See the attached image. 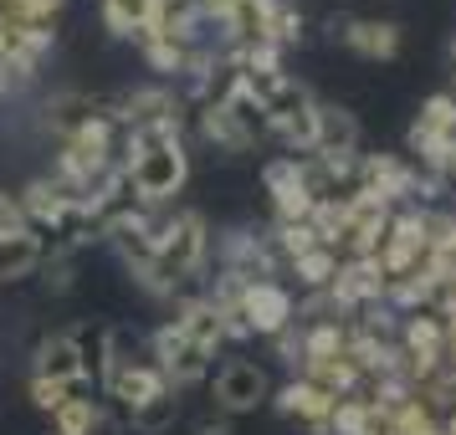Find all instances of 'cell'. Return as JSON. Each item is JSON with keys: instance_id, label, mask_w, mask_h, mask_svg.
<instances>
[{"instance_id": "obj_35", "label": "cell", "mask_w": 456, "mask_h": 435, "mask_svg": "<svg viewBox=\"0 0 456 435\" xmlns=\"http://www.w3.org/2000/svg\"><path fill=\"white\" fill-rule=\"evenodd\" d=\"M446 185H456V149H452V165H446Z\"/></svg>"}, {"instance_id": "obj_25", "label": "cell", "mask_w": 456, "mask_h": 435, "mask_svg": "<svg viewBox=\"0 0 456 435\" xmlns=\"http://www.w3.org/2000/svg\"><path fill=\"white\" fill-rule=\"evenodd\" d=\"M338 262H344L338 251L313 246V251H303V256H297V262H292L288 271L297 277V287H303V292H329V282L338 277Z\"/></svg>"}, {"instance_id": "obj_9", "label": "cell", "mask_w": 456, "mask_h": 435, "mask_svg": "<svg viewBox=\"0 0 456 435\" xmlns=\"http://www.w3.org/2000/svg\"><path fill=\"white\" fill-rule=\"evenodd\" d=\"M241 318H247L251 338H277L297 323V297L282 282H251L241 297Z\"/></svg>"}, {"instance_id": "obj_17", "label": "cell", "mask_w": 456, "mask_h": 435, "mask_svg": "<svg viewBox=\"0 0 456 435\" xmlns=\"http://www.w3.org/2000/svg\"><path fill=\"white\" fill-rule=\"evenodd\" d=\"M46 256V241L37 230H11V236H0V282H21L31 271L42 267Z\"/></svg>"}, {"instance_id": "obj_20", "label": "cell", "mask_w": 456, "mask_h": 435, "mask_svg": "<svg viewBox=\"0 0 456 435\" xmlns=\"http://www.w3.org/2000/svg\"><path fill=\"white\" fill-rule=\"evenodd\" d=\"M303 379H313L318 390H329L333 399H349V394H359V369L349 364V353H333V358H313V364H303Z\"/></svg>"}, {"instance_id": "obj_28", "label": "cell", "mask_w": 456, "mask_h": 435, "mask_svg": "<svg viewBox=\"0 0 456 435\" xmlns=\"http://www.w3.org/2000/svg\"><path fill=\"white\" fill-rule=\"evenodd\" d=\"M37 271H42V287L46 292H67V287H72V271H77V251H46Z\"/></svg>"}, {"instance_id": "obj_5", "label": "cell", "mask_w": 456, "mask_h": 435, "mask_svg": "<svg viewBox=\"0 0 456 435\" xmlns=\"http://www.w3.org/2000/svg\"><path fill=\"white\" fill-rule=\"evenodd\" d=\"M359 189L379 195L385 205H420V169L405 154H359Z\"/></svg>"}, {"instance_id": "obj_31", "label": "cell", "mask_w": 456, "mask_h": 435, "mask_svg": "<svg viewBox=\"0 0 456 435\" xmlns=\"http://www.w3.org/2000/svg\"><path fill=\"white\" fill-rule=\"evenodd\" d=\"M272 349H277V358H282V364L303 369V328H297V323H292L288 333H277V338H272Z\"/></svg>"}, {"instance_id": "obj_19", "label": "cell", "mask_w": 456, "mask_h": 435, "mask_svg": "<svg viewBox=\"0 0 456 435\" xmlns=\"http://www.w3.org/2000/svg\"><path fill=\"white\" fill-rule=\"evenodd\" d=\"M200 133H206V144H216L221 154H247V149H256V139L231 118L226 103H200Z\"/></svg>"}, {"instance_id": "obj_29", "label": "cell", "mask_w": 456, "mask_h": 435, "mask_svg": "<svg viewBox=\"0 0 456 435\" xmlns=\"http://www.w3.org/2000/svg\"><path fill=\"white\" fill-rule=\"evenodd\" d=\"M364 415H370V399H359V394L338 399V405H333V415H329V435H359Z\"/></svg>"}, {"instance_id": "obj_30", "label": "cell", "mask_w": 456, "mask_h": 435, "mask_svg": "<svg viewBox=\"0 0 456 435\" xmlns=\"http://www.w3.org/2000/svg\"><path fill=\"white\" fill-rule=\"evenodd\" d=\"M72 390H77V384H52V379H31V405H37V410H62L67 399H72Z\"/></svg>"}, {"instance_id": "obj_2", "label": "cell", "mask_w": 456, "mask_h": 435, "mask_svg": "<svg viewBox=\"0 0 456 435\" xmlns=\"http://www.w3.org/2000/svg\"><path fill=\"white\" fill-rule=\"evenodd\" d=\"M185 98L175 87H134L124 98H113V124L118 133H180L185 139Z\"/></svg>"}, {"instance_id": "obj_12", "label": "cell", "mask_w": 456, "mask_h": 435, "mask_svg": "<svg viewBox=\"0 0 456 435\" xmlns=\"http://www.w3.org/2000/svg\"><path fill=\"white\" fill-rule=\"evenodd\" d=\"M272 405H277V415H288V420H297V425H308L313 435H329V415H333V399L329 390H318L313 379H288L282 390L272 394Z\"/></svg>"}, {"instance_id": "obj_11", "label": "cell", "mask_w": 456, "mask_h": 435, "mask_svg": "<svg viewBox=\"0 0 456 435\" xmlns=\"http://www.w3.org/2000/svg\"><path fill=\"white\" fill-rule=\"evenodd\" d=\"M113 118V98H93V93H57L46 103V128L57 139H77L87 128H98Z\"/></svg>"}, {"instance_id": "obj_16", "label": "cell", "mask_w": 456, "mask_h": 435, "mask_svg": "<svg viewBox=\"0 0 456 435\" xmlns=\"http://www.w3.org/2000/svg\"><path fill=\"white\" fill-rule=\"evenodd\" d=\"M400 42H405V31L395 21H359L354 16L338 46H349L354 57H364V62H395L400 57Z\"/></svg>"}, {"instance_id": "obj_8", "label": "cell", "mask_w": 456, "mask_h": 435, "mask_svg": "<svg viewBox=\"0 0 456 435\" xmlns=\"http://www.w3.org/2000/svg\"><path fill=\"white\" fill-rule=\"evenodd\" d=\"M329 297L338 302L344 318L374 308V302H385V271H379V262H374V256H344V262H338V277L329 282Z\"/></svg>"}, {"instance_id": "obj_21", "label": "cell", "mask_w": 456, "mask_h": 435, "mask_svg": "<svg viewBox=\"0 0 456 435\" xmlns=\"http://www.w3.org/2000/svg\"><path fill=\"white\" fill-rule=\"evenodd\" d=\"M411 133L436 139V144H456V98L452 93H431V98L420 103V113H415Z\"/></svg>"}, {"instance_id": "obj_10", "label": "cell", "mask_w": 456, "mask_h": 435, "mask_svg": "<svg viewBox=\"0 0 456 435\" xmlns=\"http://www.w3.org/2000/svg\"><path fill=\"white\" fill-rule=\"evenodd\" d=\"M262 189L272 195V226H297V221L313 215V195L303 189V180H297V159H292V154L267 159Z\"/></svg>"}, {"instance_id": "obj_15", "label": "cell", "mask_w": 456, "mask_h": 435, "mask_svg": "<svg viewBox=\"0 0 456 435\" xmlns=\"http://www.w3.org/2000/svg\"><path fill=\"white\" fill-rule=\"evenodd\" d=\"M31 379H52V384H83V358H77V338L67 333H46L37 353H31Z\"/></svg>"}, {"instance_id": "obj_18", "label": "cell", "mask_w": 456, "mask_h": 435, "mask_svg": "<svg viewBox=\"0 0 456 435\" xmlns=\"http://www.w3.org/2000/svg\"><path fill=\"white\" fill-rule=\"evenodd\" d=\"M103 21H108L113 36L139 42L144 31L159 26V0H103Z\"/></svg>"}, {"instance_id": "obj_4", "label": "cell", "mask_w": 456, "mask_h": 435, "mask_svg": "<svg viewBox=\"0 0 456 435\" xmlns=\"http://www.w3.org/2000/svg\"><path fill=\"white\" fill-rule=\"evenodd\" d=\"M210 358H216V353L200 349V343H190L175 323H159V328L149 333V364L165 374V384L175 394L190 390V384H200L210 374Z\"/></svg>"}, {"instance_id": "obj_26", "label": "cell", "mask_w": 456, "mask_h": 435, "mask_svg": "<svg viewBox=\"0 0 456 435\" xmlns=\"http://www.w3.org/2000/svg\"><path fill=\"white\" fill-rule=\"evenodd\" d=\"M267 42L277 52H288V46L303 42V11L288 5V0H272V16H267Z\"/></svg>"}, {"instance_id": "obj_24", "label": "cell", "mask_w": 456, "mask_h": 435, "mask_svg": "<svg viewBox=\"0 0 456 435\" xmlns=\"http://www.w3.org/2000/svg\"><path fill=\"white\" fill-rule=\"evenodd\" d=\"M98 425H103V399L72 394L62 410H52V435H98Z\"/></svg>"}, {"instance_id": "obj_34", "label": "cell", "mask_w": 456, "mask_h": 435, "mask_svg": "<svg viewBox=\"0 0 456 435\" xmlns=\"http://www.w3.org/2000/svg\"><path fill=\"white\" fill-rule=\"evenodd\" d=\"M195 435H231V415H221V420H200V425H195Z\"/></svg>"}, {"instance_id": "obj_22", "label": "cell", "mask_w": 456, "mask_h": 435, "mask_svg": "<svg viewBox=\"0 0 456 435\" xmlns=\"http://www.w3.org/2000/svg\"><path fill=\"white\" fill-rule=\"evenodd\" d=\"M175 420H180V399H175V390H159L154 399H144V405H134L124 420V431L134 435H165L175 431Z\"/></svg>"}, {"instance_id": "obj_27", "label": "cell", "mask_w": 456, "mask_h": 435, "mask_svg": "<svg viewBox=\"0 0 456 435\" xmlns=\"http://www.w3.org/2000/svg\"><path fill=\"white\" fill-rule=\"evenodd\" d=\"M415 399L426 405V410L436 415V420H446V415H456V374L452 369H436L420 390H415Z\"/></svg>"}, {"instance_id": "obj_36", "label": "cell", "mask_w": 456, "mask_h": 435, "mask_svg": "<svg viewBox=\"0 0 456 435\" xmlns=\"http://www.w3.org/2000/svg\"><path fill=\"white\" fill-rule=\"evenodd\" d=\"M446 67L456 72V36H452V46H446Z\"/></svg>"}, {"instance_id": "obj_32", "label": "cell", "mask_w": 456, "mask_h": 435, "mask_svg": "<svg viewBox=\"0 0 456 435\" xmlns=\"http://www.w3.org/2000/svg\"><path fill=\"white\" fill-rule=\"evenodd\" d=\"M11 230H31V226H26V215H21V200L0 189V236H11Z\"/></svg>"}, {"instance_id": "obj_13", "label": "cell", "mask_w": 456, "mask_h": 435, "mask_svg": "<svg viewBox=\"0 0 456 435\" xmlns=\"http://www.w3.org/2000/svg\"><path fill=\"white\" fill-rule=\"evenodd\" d=\"M313 154L349 165L359 159V118L344 103H318V128H313Z\"/></svg>"}, {"instance_id": "obj_1", "label": "cell", "mask_w": 456, "mask_h": 435, "mask_svg": "<svg viewBox=\"0 0 456 435\" xmlns=\"http://www.w3.org/2000/svg\"><path fill=\"white\" fill-rule=\"evenodd\" d=\"M128 185H134V200L144 210H159L169 205L190 180V154H185V139H175V144H159V149H144V154H134L124 165Z\"/></svg>"}, {"instance_id": "obj_3", "label": "cell", "mask_w": 456, "mask_h": 435, "mask_svg": "<svg viewBox=\"0 0 456 435\" xmlns=\"http://www.w3.org/2000/svg\"><path fill=\"white\" fill-rule=\"evenodd\" d=\"M267 128L272 139H282L288 154H313V128H318V98L308 93V83L282 77V87L272 93L267 103Z\"/></svg>"}, {"instance_id": "obj_14", "label": "cell", "mask_w": 456, "mask_h": 435, "mask_svg": "<svg viewBox=\"0 0 456 435\" xmlns=\"http://www.w3.org/2000/svg\"><path fill=\"white\" fill-rule=\"evenodd\" d=\"M175 328L185 333L190 343H200V349H221L226 343V318H221V308L210 302L206 292H185L180 302H175V318H169Z\"/></svg>"}, {"instance_id": "obj_6", "label": "cell", "mask_w": 456, "mask_h": 435, "mask_svg": "<svg viewBox=\"0 0 456 435\" xmlns=\"http://www.w3.org/2000/svg\"><path fill=\"white\" fill-rule=\"evenodd\" d=\"M210 399L221 415H251L256 405L272 399V379L256 358H226L216 369V384H210Z\"/></svg>"}, {"instance_id": "obj_7", "label": "cell", "mask_w": 456, "mask_h": 435, "mask_svg": "<svg viewBox=\"0 0 456 435\" xmlns=\"http://www.w3.org/2000/svg\"><path fill=\"white\" fill-rule=\"evenodd\" d=\"M390 221H395V205H385L379 195L354 189L349 195V226H344V241H338V256H374V251L385 246Z\"/></svg>"}, {"instance_id": "obj_23", "label": "cell", "mask_w": 456, "mask_h": 435, "mask_svg": "<svg viewBox=\"0 0 456 435\" xmlns=\"http://www.w3.org/2000/svg\"><path fill=\"white\" fill-rule=\"evenodd\" d=\"M77 338V358H83V384L103 390L108 369H113V349H108V328H72Z\"/></svg>"}, {"instance_id": "obj_33", "label": "cell", "mask_w": 456, "mask_h": 435, "mask_svg": "<svg viewBox=\"0 0 456 435\" xmlns=\"http://www.w3.org/2000/svg\"><path fill=\"white\" fill-rule=\"evenodd\" d=\"M21 5V16H31V21H57V11H62L67 0H16Z\"/></svg>"}, {"instance_id": "obj_37", "label": "cell", "mask_w": 456, "mask_h": 435, "mask_svg": "<svg viewBox=\"0 0 456 435\" xmlns=\"http://www.w3.org/2000/svg\"><path fill=\"white\" fill-rule=\"evenodd\" d=\"M446 93H452V98H456V72H452V87H446Z\"/></svg>"}]
</instances>
